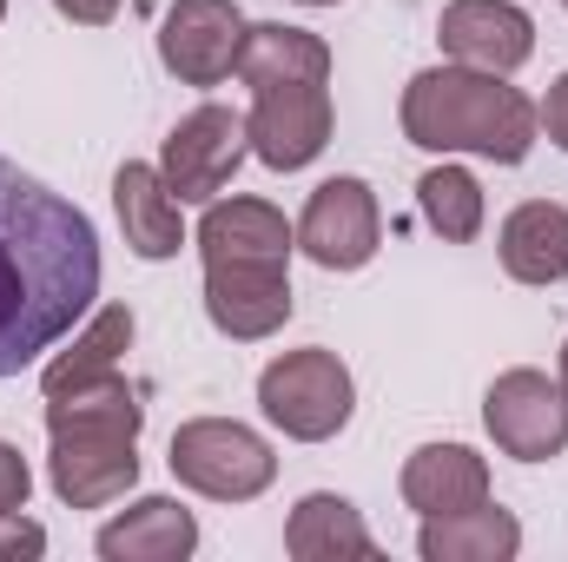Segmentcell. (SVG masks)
<instances>
[{"label":"cell","instance_id":"6da1fadb","mask_svg":"<svg viewBox=\"0 0 568 562\" xmlns=\"http://www.w3.org/2000/svg\"><path fill=\"white\" fill-rule=\"evenodd\" d=\"M100 298L93 219L0 159V378L53 351Z\"/></svg>","mask_w":568,"mask_h":562},{"label":"cell","instance_id":"7a4b0ae2","mask_svg":"<svg viewBox=\"0 0 568 562\" xmlns=\"http://www.w3.org/2000/svg\"><path fill=\"white\" fill-rule=\"evenodd\" d=\"M542 133V107L509 87V73L483 67H424L404 87V140L424 152H476L496 165H523Z\"/></svg>","mask_w":568,"mask_h":562},{"label":"cell","instance_id":"3957f363","mask_svg":"<svg viewBox=\"0 0 568 562\" xmlns=\"http://www.w3.org/2000/svg\"><path fill=\"white\" fill-rule=\"evenodd\" d=\"M140 423L145 404L133 384L113 371L100 384H80L67 398H47V483L67 510H106L140 483Z\"/></svg>","mask_w":568,"mask_h":562},{"label":"cell","instance_id":"277c9868","mask_svg":"<svg viewBox=\"0 0 568 562\" xmlns=\"http://www.w3.org/2000/svg\"><path fill=\"white\" fill-rule=\"evenodd\" d=\"M165 463H172V476H179L185 490H199V496H212V503H252V496H265L272 476H278L272 443L239 418L179 423Z\"/></svg>","mask_w":568,"mask_h":562},{"label":"cell","instance_id":"5b68a950","mask_svg":"<svg viewBox=\"0 0 568 562\" xmlns=\"http://www.w3.org/2000/svg\"><path fill=\"white\" fill-rule=\"evenodd\" d=\"M351 404H357V384L344 371L337 351L324 344H304V351H284L258 371V411L278 423L284 436L297 443H324L351 423Z\"/></svg>","mask_w":568,"mask_h":562},{"label":"cell","instance_id":"8992f818","mask_svg":"<svg viewBox=\"0 0 568 562\" xmlns=\"http://www.w3.org/2000/svg\"><path fill=\"white\" fill-rule=\"evenodd\" d=\"M245 152H252L245 113H232V107H199V113H185V120L165 133L159 172H165V185H172L179 205H212V199L232 185V172L245 165Z\"/></svg>","mask_w":568,"mask_h":562},{"label":"cell","instance_id":"52a82bcc","mask_svg":"<svg viewBox=\"0 0 568 562\" xmlns=\"http://www.w3.org/2000/svg\"><path fill=\"white\" fill-rule=\"evenodd\" d=\"M245 127H252V152H258L272 172H304V165L331 145V73L252 87Z\"/></svg>","mask_w":568,"mask_h":562},{"label":"cell","instance_id":"ba28073f","mask_svg":"<svg viewBox=\"0 0 568 562\" xmlns=\"http://www.w3.org/2000/svg\"><path fill=\"white\" fill-rule=\"evenodd\" d=\"M483 423H489L496 450L516 456V463H549V456H562L568 450V391H562V378L529 371V364L503 371V378L489 384V398H483Z\"/></svg>","mask_w":568,"mask_h":562},{"label":"cell","instance_id":"9c48e42d","mask_svg":"<svg viewBox=\"0 0 568 562\" xmlns=\"http://www.w3.org/2000/svg\"><path fill=\"white\" fill-rule=\"evenodd\" d=\"M384 245V212L364 179H324L297 219V252L324 272H364Z\"/></svg>","mask_w":568,"mask_h":562},{"label":"cell","instance_id":"30bf717a","mask_svg":"<svg viewBox=\"0 0 568 562\" xmlns=\"http://www.w3.org/2000/svg\"><path fill=\"white\" fill-rule=\"evenodd\" d=\"M245 13L239 0H172L159 20V60L179 87H219L225 73H239V47H245Z\"/></svg>","mask_w":568,"mask_h":562},{"label":"cell","instance_id":"8fae6325","mask_svg":"<svg viewBox=\"0 0 568 562\" xmlns=\"http://www.w3.org/2000/svg\"><path fill=\"white\" fill-rule=\"evenodd\" d=\"M291 265L278 259H232V265H205V318L239 338V344H258L284 331L291 318Z\"/></svg>","mask_w":568,"mask_h":562},{"label":"cell","instance_id":"7c38bea8","mask_svg":"<svg viewBox=\"0 0 568 562\" xmlns=\"http://www.w3.org/2000/svg\"><path fill=\"white\" fill-rule=\"evenodd\" d=\"M436 40L456 67L516 73L536 53V20L516 0H449L443 20H436Z\"/></svg>","mask_w":568,"mask_h":562},{"label":"cell","instance_id":"4fadbf2b","mask_svg":"<svg viewBox=\"0 0 568 562\" xmlns=\"http://www.w3.org/2000/svg\"><path fill=\"white\" fill-rule=\"evenodd\" d=\"M291 252H297V225H284V212L265 199H212L199 219V259L205 265H232V259L291 265Z\"/></svg>","mask_w":568,"mask_h":562},{"label":"cell","instance_id":"5bb4252c","mask_svg":"<svg viewBox=\"0 0 568 562\" xmlns=\"http://www.w3.org/2000/svg\"><path fill=\"white\" fill-rule=\"evenodd\" d=\"M404 503L417 516H456V510H476L489 503V463L469 450V443H424L404 476H397Z\"/></svg>","mask_w":568,"mask_h":562},{"label":"cell","instance_id":"9a60e30c","mask_svg":"<svg viewBox=\"0 0 568 562\" xmlns=\"http://www.w3.org/2000/svg\"><path fill=\"white\" fill-rule=\"evenodd\" d=\"M113 205H120V232H126V245L140 259H172L185 245V212H179V199H172L159 165L126 159L113 172Z\"/></svg>","mask_w":568,"mask_h":562},{"label":"cell","instance_id":"2e32d148","mask_svg":"<svg viewBox=\"0 0 568 562\" xmlns=\"http://www.w3.org/2000/svg\"><path fill=\"white\" fill-rule=\"evenodd\" d=\"M106 562H185L199 550V523L172 496H140L126 516H113L93 543Z\"/></svg>","mask_w":568,"mask_h":562},{"label":"cell","instance_id":"e0dca14e","mask_svg":"<svg viewBox=\"0 0 568 562\" xmlns=\"http://www.w3.org/2000/svg\"><path fill=\"white\" fill-rule=\"evenodd\" d=\"M503 272L516 284H562L568 279V205L556 199H529L503 219L496 232Z\"/></svg>","mask_w":568,"mask_h":562},{"label":"cell","instance_id":"ac0fdd59","mask_svg":"<svg viewBox=\"0 0 568 562\" xmlns=\"http://www.w3.org/2000/svg\"><path fill=\"white\" fill-rule=\"evenodd\" d=\"M523 550V523L496 503L456 510V516H424L417 556L424 562H509Z\"/></svg>","mask_w":568,"mask_h":562},{"label":"cell","instance_id":"d6986e66","mask_svg":"<svg viewBox=\"0 0 568 562\" xmlns=\"http://www.w3.org/2000/svg\"><path fill=\"white\" fill-rule=\"evenodd\" d=\"M126 344H133V311H126V304L93 311V324H87L60 358H47L40 391H47V398H67V391H80V384L113 378V371H120V358H126Z\"/></svg>","mask_w":568,"mask_h":562},{"label":"cell","instance_id":"ffe728a7","mask_svg":"<svg viewBox=\"0 0 568 562\" xmlns=\"http://www.w3.org/2000/svg\"><path fill=\"white\" fill-rule=\"evenodd\" d=\"M284 550H291L297 562H337V556H371L377 536L364 530L357 503L317 490V496H304V503L291 510V523H284Z\"/></svg>","mask_w":568,"mask_h":562},{"label":"cell","instance_id":"44dd1931","mask_svg":"<svg viewBox=\"0 0 568 562\" xmlns=\"http://www.w3.org/2000/svg\"><path fill=\"white\" fill-rule=\"evenodd\" d=\"M304 73H331V47L304 27L284 20H252L245 47H239V80L245 87H272V80H304Z\"/></svg>","mask_w":568,"mask_h":562},{"label":"cell","instance_id":"7402d4cb","mask_svg":"<svg viewBox=\"0 0 568 562\" xmlns=\"http://www.w3.org/2000/svg\"><path fill=\"white\" fill-rule=\"evenodd\" d=\"M417 205H424V225L443 245H469L483 232V185L463 165H429L417 179Z\"/></svg>","mask_w":568,"mask_h":562},{"label":"cell","instance_id":"603a6c76","mask_svg":"<svg viewBox=\"0 0 568 562\" xmlns=\"http://www.w3.org/2000/svg\"><path fill=\"white\" fill-rule=\"evenodd\" d=\"M27 490H33V470H27V456H20L13 443H0V523L27 510Z\"/></svg>","mask_w":568,"mask_h":562},{"label":"cell","instance_id":"cb8c5ba5","mask_svg":"<svg viewBox=\"0 0 568 562\" xmlns=\"http://www.w3.org/2000/svg\"><path fill=\"white\" fill-rule=\"evenodd\" d=\"M40 550H47V530H40V523L7 516V530H0V556H40Z\"/></svg>","mask_w":568,"mask_h":562},{"label":"cell","instance_id":"d4e9b609","mask_svg":"<svg viewBox=\"0 0 568 562\" xmlns=\"http://www.w3.org/2000/svg\"><path fill=\"white\" fill-rule=\"evenodd\" d=\"M53 7H60V13H67L73 27H106V20H113V13H120L126 0H53Z\"/></svg>","mask_w":568,"mask_h":562},{"label":"cell","instance_id":"484cf974","mask_svg":"<svg viewBox=\"0 0 568 562\" xmlns=\"http://www.w3.org/2000/svg\"><path fill=\"white\" fill-rule=\"evenodd\" d=\"M542 127H549V140L568 152V73L549 87V100H542Z\"/></svg>","mask_w":568,"mask_h":562},{"label":"cell","instance_id":"4316f807","mask_svg":"<svg viewBox=\"0 0 568 562\" xmlns=\"http://www.w3.org/2000/svg\"><path fill=\"white\" fill-rule=\"evenodd\" d=\"M297 7H337V0H297Z\"/></svg>","mask_w":568,"mask_h":562},{"label":"cell","instance_id":"83f0119b","mask_svg":"<svg viewBox=\"0 0 568 562\" xmlns=\"http://www.w3.org/2000/svg\"><path fill=\"white\" fill-rule=\"evenodd\" d=\"M562 391H568V344H562Z\"/></svg>","mask_w":568,"mask_h":562},{"label":"cell","instance_id":"f1b7e54d","mask_svg":"<svg viewBox=\"0 0 568 562\" xmlns=\"http://www.w3.org/2000/svg\"><path fill=\"white\" fill-rule=\"evenodd\" d=\"M0 20H7V0H0Z\"/></svg>","mask_w":568,"mask_h":562}]
</instances>
